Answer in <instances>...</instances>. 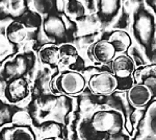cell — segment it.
<instances>
[{"mask_svg": "<svg viewBox=\"0 0 156 140\" xmlns=\"http://www.w3.org/2000/svg\"><path fill=\"white\" fill-rule=\"evenodd\" d=\"M127 99L130 106L138 109L150 104L153 99V96L147 86H145L142 83H134L128 89Z\"/></svg>", "mask_w": 156, "mask_h": 140, "instance_id": "cell-6", "label": "cell"}, {"mask_svg": "<svg viewBox=\"0 0 156 140\" xmlns=\"http://www.w3.org/2000/svg\"><path fill=\"white\" fill-rule=\"evenodd\" d=\"M65 1H67V2H68V1H72V0H65Z\"/></svg>", "mask_w": 156, "mask_h": 140, "instance_id": "cell-20", "label": "cell"}, {"mask_svg": "<svg viewBox=\"0 0 156 140\" xmlns=\"http://www.w3.org/2000/svg\"><path fill=\"white\" fill-rule=\"evenodd\" d=\"M60 55H62V61H75L79 57L77 48L71 43H64L59 46ZM60 61V62H62Z\"/></svg>", "mask_w": 156, "mask_h": 140, "instance_id": "cell-16", "label": "cell"}, {"mask_svg": "<svg viewBox=\"0 0 156 140\" xmlns=\"http://www.w3.org/2000/svg\"><path fill=\"white\" fill-rule=\"evenodd\" d=\"M32 6L37 14H49L54 6L53 0H32Z\"/></svg>", "mask_w": 156, "mask_h": 140, "instance_id": "cell-17", "label": "cell"}, {"mask_svg": "<svg viewBox=\"0 0 156 140\" xmlns=\"http://www.w3.org/2000/svg\"><path fill=\"white\" fill-rule=\"evenodd\" d=\"M2 1H4V0H0V2H2Z\"/></svg>", "mask_w": 156, "mask_h": 140, "instance_id": "cell-21", "label": "cell"}, {"mask_svg": "<svg viewBox=\"0 0 156 140\" xmlns=\"http://www.w3.org/2000/svg\"><path fill=\"white\" fill-rule=\"evenodd\" d=\"M108 41L114 45L117 53H125L132 44L130 35L122 29H115L108 36Z\"/></svg>", "mask_w": 156, "mask_h": 140, "instance_id": "cell-12", "label": "cell"}, {"mask_svg": "<svg viewBox=\"0 0 156 140\" xmlns=\"http://www.w3.org/2000/svg\"><path fill=\"white\" fill-rule=\"evenodd\" d=\"M90 126L96 132L117 134L124 126V116L119 111L99 110L93 114Z\"/></svg>", "mask_w": 156, "mask_h": 140, "instance_id": "cell-1", "label": "cell"}, {"mask_svg": "<svg viewBox=\"0 0 156 140\" xmlns=\"http://www.w3.org/2000/svg\"><path fill=\"white\" fill-rule=\"evenodd\" d=\"M24 0H6V7L9 12L15 14L18 13L23 7Z\"/></svg>", "mask_w": 156, "mask_h": 140, "instance_id": "cell-19", "label": "cell"}, {"mask_svg": "<svg viewBox=\"0 0 156 140\" xmlns=\"http://www.w3.org/2000/svg\"><path fill=\"white\" fill-rule=\"evenodd\" d=\"M11 140H34V136L28 128L18 127L12 132Z\"/></svg>", "mask_w": 156, "mask_h": 140, "instance_id": "cell-18", "label": "cell"}, {"mask_svg": "<svg viewBox=\"0 0 156 140\" xmlns=\"http://www.w3.org/2000/svg\"><path fill=\"white\" fill-rule=\"evenodd\" d=\"M27 71V60L24 55H17L3 65V76L7 80L23 76Z\"/></svg>", "mask_w": 156, "mask_h": 140, "instance_id": "cell-9", "label": "cell"}, {"mask_svg": "<svg viewBox=\"0 0 156 140\" xmlns=\"http://www.w3.org/2000/svg\"><path fill=\"white\" fill-rule=\"evenodd\" d=\"M43 28L46 36L50 39H62L66 35V26L62 18L49 16L43 23Z\"/></svg>", "mask_w": 156, "mask_h": 140, "instance_id": "cell-10", "label": "cell"}, {"mask_svg": "<svg viewBox=\"0 0 156 140\" xmlns=\"http://www.w3.org/2000/svg\"><path fill=\"white\" fill-rule=\"evenodd\" d=\"M87 83L84 75L76 70H65L56 76L55 88L58 93L76 96L83 92Z\"/></svg>", "mask_w": 156, "mask_h": 140, "instance_id": "cell-2", "label": "cell"}, {"mask_svg": "<svg viewBox=\"0 0 156 140\" xmlns=\"http://www.w3.org/2000/svg\"><path fill=\"white\" fill-rule=\"evenodd\" d=\"M30 94L29 83L24 76H19L9 81L5 88V96L7 100L18 104L25 100Z\"/></svg>", "mask_w": 156, "mask_h": 140, "instance_id": "cell-4", "label": "cell"}, {"mask_svg": "<svg viewBox=\"0 0 156 140\" xmlns=\"http://www.w3.org/2000/svg\"><path fill=\"white\" fill-rule=\"evenodd\" d=\"M146 127L150 135L156 136V101L150 104L146 113Z\"/></svg>", "mask_w": 156, "mask_h": 140, "instance_id": "cell-15", "label": "cell"}, {"mask_svg": "<svg viewBox=\"0 0 156 140\" xmlns=\"http://www.w3.org/2000/svg\"><path fill=\"white\" fill-rule=\"evenodd\" d=\"M90 55H92L93 59L96 62L101 63V64H108L112 63V60L117 55V51H115L114 45L112 44L108 39L103 38V39L98 40L92 45L90 47Z\"/></svg>", "mask_w": 156, "mask_h": 140, "instance_id": "cell-5", "label": "cell"}, {"mask_svg": "<svg viewBox=\"0 0 156 140\" xmlns=\"http://www.w3.org/2000/svg\"><path fill=\"white\" fill-rule=\"evenodd\" d=\"M65 12L72 19H79L84 16L85 9L82 2H80L79 0H72V1H68L66 3Z\"/></svg>", "mask_w": 156, "mask_h": 140, "instance_id": "cell-14", "label": "cell"}, {"mask_svg": "<svg viewBox=\"0 0 156 140\" xmlns=\"http://www.w3.org/2000/svg\"><path fill=\"white\" fill-rule=\"evenodd\" d=\"M135 70L134 60L126 55V53H120L115 55V58L112 62V72L118 78H128L133 75Z\"/></svg>", "mask_w": 156, "mask_h": 140, "instance_id": "cell-7", "label": "cell"}, {"mask_svg": "<svg viewBox=\"0 0 156 140\" xmlns=\"http://www.w3.org/2000/svg\"><path fill=\"white\" fill-rule=\"evenodd\" d=\"M87 87L96 95H110L119 87V78L112 71H101L93 74L87 82Z\"/></svg>", "mask_w": 156, "mask_h": 140, "instance_id": "cell-3", "label": "cell"}, {"mask_svg": "<svg viewBox=\"0 0 156 140\" xmlns=\"http://www.w3.org/2000/svg\"><path fill=\"white\" fill-rule=\"evenodd\" d=\"M39 59L40 61L45 65L55 66L62 61V55H60L59 46L53 43H48L45 44L40 48L39 50Z\"/></svg>", "mask_w": 156, "mask_h": 140, "instance_id": "cell-11", "label": "cell"}, {"mask_svg": "<svg viewBox=\"0 0 156 140\" xmlns=\"http://www.w3.org/2000/svg\"><path fill=\"white\" fill-rule=\"evenodd\" d=\"M6 38L11 43L18 44L23 42L27 36V27L23 22L12 21L5 29Z\"/></svg>", "mask_w": 156, "mask_h": 140, "instance_id": "cell-13", "label": "cell"}, {"mask_svg": "<svg viewBox=\"0 0 156 140\" xmlns=\"http://www.w3.org/2000/svg\"><path fill=\"white\" fill-rule=\"evenodd\" d=\"M135 83H142L149 88L153 98L156 97V64H149L135 68L133 72Z\"/></svg>", "mask_w": 156, "mask_h": 140, "instance_id": "cell-8", "label": "cell"}]
</instances>
